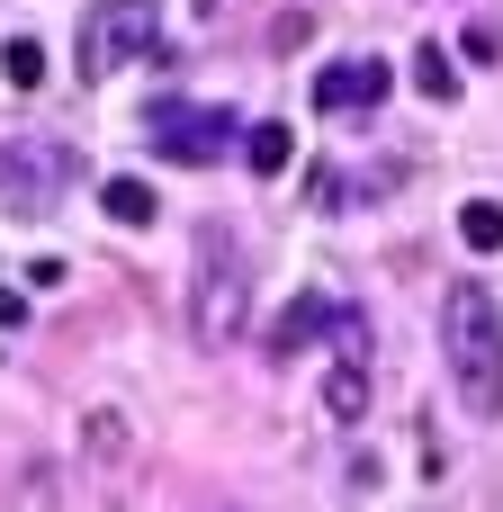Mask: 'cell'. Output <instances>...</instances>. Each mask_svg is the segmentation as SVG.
<instances>
[{"instance_id": "5", "label": "cell", "mask_w": 503, "mask_h": 512, "mask_svg": "<svg viewBox=\"0 0 503 512\" xmlns=\"http://www.w3.org/2000/svg\"><path fill=\"white\" fill-rule=\"evenodd\" d=\"M162 36V0H99L81 18V81H108L126 63H144Z\"/></svg>"}, {"instance_id": "12", "label": "cell", "mask_w": 503, "mask_h": 512, "mask_svg": "<svg viewBox=\"0 0 503 512\" xmlns=\"http://www.w3.org/2000/svg\"><path fill=\"white\" fill-rule=\"evenodd\" d=\"M414 90H423L432 108H450V99H459V63H450L441 45H423V54H414Z\"/></svg>"}, {"instance_id": "4", "label": "cell", "mask_w": 503, "mask_h": 512, "mask_svg": "<svg viewBox=\"0 0 503 512\" xmlns=\"http://www.w3.org/2000/svg\"><path fill=\"white\" fill-rule=\"evenodd\" d=\"M81 180V153L54 144V135H18L0 144V207L9 216H54V198Z\"/></svg>"}, {"instance_id": "8", "label": "cell", "mask_w": 503, "mask_h": 512, "mask_svg": "<svg viewBox=\"0 0 503 512\" xmlns=\"http://www.w3.org/2000/svg\"><path fill=\"white\" fill-rule=\"evenodd\" d=\"M360 351H369V324L351 315V324H342V360L324 369V414H333V423H360V414H369V360H360Z\"/></svg>"}, {"instance_id": "9", "label": "cell", "mask_w": 503, "mask_h": 512, "mask_svg": "<svg viewBox=\"0 0 503 512\" xmlns=\"http://www.w3.org/2000/svg\"><path fill=\"white\" fill-rule=\"evenodd\" d=\"M243 162H252V180H279V171L297 162V135H288V117H261V126H243Z\"/></svg>"}, {"instance_id": "6", "label": "cell", "mask_w": 503, "mask_h": 512, "mask_svg": "<svg viewBox=\"0 0 503 512\" xmlns=\"http://www.w3.org/2000/svg\"><path fill=\"white\" fill-rule=\"evenodd\" d=\"M387 81H396V72H387L378 54H342V63L315 72V108H324V117H351V108L369 117V108L387 99Z\"/></svg>"}, {"instance_id": "14", "label": "cell", "mask_w": 503, "mask_h": 512, "mask_svg": "<svg viewBox=\"0 0 503 512\" xmlns=\"http://www.w3.org/2000/svg\"><path fill=\"white\" fill-rule=\"evenodd\" d=\"M90 459H99V468H117V459H126V414H108V405L90 414Z\"/></svg>"}, {"instance_id": "3", "label": "cell", "mask_w": 503, "mask_h": 512, "mask_svg": "<svg viewBox=\"0 0 503 512\" xmlns=\"http://www.w3.org/2000/svg\"><path fill=\"white\" fill-rule=\"evenodd\" d=\"M234 108H216V99H153L144 108V144L162 153V162H180V171H207L216 153H234Z\"/></svg>"}, {"instance_id": "10", "label": "cell", "mask_w": 503, "mask_h": 512, "mask_svg": "<svg viewBox=\"0 0 503 512\" xmlns=\"http://www.w3.org/2000/svg\"><path fill=\"white\" fill-rule=\"evenodd\" d=\"M99 207H108V225H153V216H162V198H153V180H135V171H117V180H99Z\"/></svg>"}, {"instance_id": "11", "label": "cell", "mask_w": 503, "mask_h": 512, "mask_svg": "<svg viewBox=\"0 0 503 512\" xmlns=\"http://www.w3.org/2000/svg\"><path fill=\"white\" fill-rule=\"evenodd\" d=\"M459 243L468 252H503V198H468L459 207Z\"/></svg>"}, {"instance_id": "2", "label": "cell", "mask_w": 503, "mask_h": 512, "mask_svg": "<svg viewBox=\"0 0 503 512\" xmlns=\"http://www.w3.org/2000/svg\"><path fill=\"white\" fill-rule=\"evenodd\" d=\"M243 324H252V270H243L234 225L207 216L189 243V333H198V351H225Z\"/></svg>"}, {"instance_id": "15", "label": "cell", "mask_w": 503, "mask_h": 512, "mask_svg": "<svg viewBox=\"0 0 503 512\" xmlns=\"http://www.w3.org/2000/svg\"><path fill=\"white\" fill-rule=\"evenodd\" d=\"M9 324H27V297H18V288H0V333H9Z\"/></svg>"}, {"instance_id": "13", "label": "cell", "mask_w": 503, "mask_h": 512, "mask_svg": "<svg viewBox=\"0 0 503 512\" xmlns=\"http://www.w3.org/2000/svg\"><path fill=\"white\" fill-rule=\"evenodd\" d=\"M0 72H9V90H36V81H45V45H36V36H9V45H0Z\"/></svg>"}, {"instance_id": "7", "label": "cell", "mask_w": 503, "mask_h": 512, "mask_svg": "<svg viewBox=\"0 0 503 512\" xmlns=\"http://www.w3.org/2000/svg\"><path fill=\"white\" fill-rule=\"evenodd\" d=\"M342 324H351V306H333V297H315V288H306V297H288V315H279L261 342H270V360H297V351H315V342H324V333H342Z\"/></svg>"}, {"instance_id": "1", "label": "cell", "mask_w": 503, "mask_h": 512, "mask_svg": "<svg viewBox=\"0 0 503 512\" xmlns=\"http://www.w3.org/2000/svg\"><path fill=\"white\" fill-rule=\"evenodd\" d=\"M441 360H450V387L477 423L503 414V297L486 279H459L441 297Z\"/></svg>"}]
</instances>
